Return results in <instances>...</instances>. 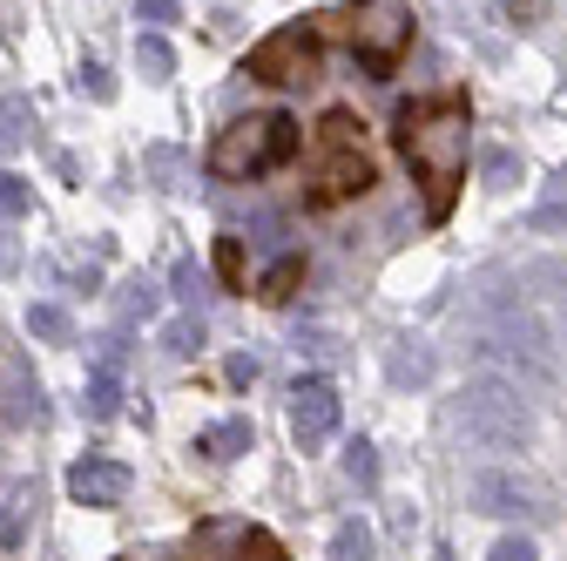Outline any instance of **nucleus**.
I'll list each match as a JSON object with an SVG mask.
<instances>
[{"label": "nucleus", "instance_id": "bb28decb", "mask_svg": "<svg viewBox=\"0 0 567 561\" xmlns=\"http://www.w3.org/2000/svg\"><path fill=\"white\" fill-rule=\"evenodd\" d=\"M501 14H507L514 28H534V21H540V0H501Z\"/></svg>", "mask_w": 567, "mask_h": 561}, {"label": "nucleus", "instance_id": "a878e982", "mask_svg": "<svg viewBox=\"0 0 567 561\" xmlns=\"http://www.w3.org/2000/svg\"><path fill=\"white\" fill-rule=\"evenodd\" d=\"M486 561H540V548L527 541V534H501V541H493V554Z\"/></svg>", "mask_w": 567, "mask_h": 561}, {"label": "nucleus", "instance_id": "20e7f679", "mask_svg": "<svg viewBox=\"0 0 567 561\" xmlns=\"http://www.w3.org/2000/svg\"><path fill=\"white\" fill-rule=\"evenodd\" d=\"M453 419H460V434H466L480 453H520V447L534 440V412H527L520 386H507V379H473V386L460 392Z\"/></svg>", "mask_w": 567, "mask_h": 561}, {"label": "nucleus", "instance_id": "5701e85b", "mask_svg": "<svg viewBox=\"0 0 567 561\" xmlns=\"http://www.w3.org/2000/svg\"><path fill=\"white\" fill-rule=\"evenodd\" d=\"M480 170H486V183H493V190H507V183L520 176V163H514V150H486V156H480Z\"/></svg>", "mask_w": 567, "mask_h": 561}, {"label": "nucleus", "instance_id": "c756f323", "mask_svg": "<svg viewBox=\"0 0 567 561\" xmlns=\"http://www.w3.org/2000/svg\"><path fill=\"white\" fill-rule=\"evenodd\" d=\"M203 292V271L196 264H176V298H196Z\"/></svg>", "mask_w": 567, "mask_h": 561}, {"label": "nucleus", "instance_id": "2eb2a0df", "mask_svg": "<svg viewBox=\"0 0 567 561\" xmlns=\"http://www.w3.org/2000/svg\"><path fill=\"white\" fill-rule=\"evenodd\" d=\"M305 285V257H277L270 271H264V285H257V298L264 305H284V298H291Z\"/></svg>", "mask_w": 567, "mask_h": 561}, {"label": "nucleus", "instance_id": "f8f14e48", "mask_svg": "<svg viewBox=\"0 0 567 561\" xmlns=\"http://www.w3.org/2000/svg\"><path fill=\"white\" fill-rule=\"evenodd\" d=\"M385 373H392V386H425V379H433V353H425L419 338H399L392 359H385Z\"/></svg>", "mask_w": 567, "mask_h": 561}, {"label": "nucleus", "instance_id": "4be33fe9", "mask_svg": "<svg viewBox=\"0 0 567 561\" xmlns=\"http://www.w3.org/2000/svg\"><path fill=\"white\" fill-rule=\"evenodd\" d=\"M28 203H34L28 196V176L8 170V176H0V217H28Z\"/></svg>", "mask_w": 567, "mask_h": 561}, {"label": "nucleus", "instance_id": "aec40b11", "mask_svg": "<svg viewBox=\"0 0 567 561\" xmlns=\"http://www.w3.org/2000/svg\"><path fill=\"white\" fill-rule=\"evenodd\" d=\"M163 345H169L176 359H189L196 345H203V318H169V325H163Z\"/></svg>", "mask_w": 567, "mask_h": 561}, {"label": "nucleus", "instance_id": "0eeeda50", "mask_svg": "<svg viewBox=\"0 0 567 561\" xmlns=\"http://www.w3.org/2000/svg\"><path fill=\"white\" fill-rule=\"evenodd\" d=\"M466 501H473L480 514H501V521H547V514H554V508H547V487L527 480L520 467H480L473 487H466Z\"/></svg>", "mask_w": 567, "mask_h": 561}, {"label": "nucleus", "instance_id": "473e14b6", "mask_svg": "<svg viewBox=\"0 0 567 561\" xmlns=\"http://www.w3.org/2000/svg\"><path fill=\"white\" fill-rule=\"evenodd\" d=\"M0 271H21V251H14V237H8V217H0Z\"/></svg>", "mask_w": 567, "mask_h": 561}, {"label": "nucleus", "instance_id": "f257e3e1", "mask_svg": "<svg viewBox=\"0 0 567 561\" xmlns=\"http://www.w3.org/2000/svg\"><path fill=\"white\" fill-rule=\"evenodd\" d=\"M392 143H399V156L412 163V176L425 190V217L446 224L453 196H460V176H466V150H473L466 95H419V102H405L399 122H392Z\"/></svg>", "mask_w": 567, "mask_h": 561}, {"label": "nucleus", "instance_id": "f03ea898", "mask_svg": "<svg viewBox=\"0 0 567 561\" xmlns=\"http://www.w3.org/2000/svg\"><path fill=\"white\" fill-rule=\"evenodd\" d=\"M298 156V122L284 109H264V115H237L217 143H209V176L224 183H257L270 170H284Z\"/></svg>", "mask_w": 567, "mask_h": 561}, {"label": "nucleus", "instance_id": "6ab92c4d", "mask_svg": "<svg viewBox=\"0 0 567 561\" xmlns=\"http://www.w3.org/2000/svg\"><path fill=\"white\" fill-rule=\"evenodd\" d=\"M163 312V298H156V285H150V277H135V285L122 292V318L135 325V318H156Z\"/></svg>", "mask_w": 567, "mask_h": 561}, {"label": "nucleus", "instance_id": "412c9836", "mask_svg": "<svg viewBox=\"0 0 567 561\" xmlns=\"http://www.w3.org/2000/svg\"><path fill=\"white\" fill-rule=\"evenodd\" d=\"M344 473L359 480V487L379 480V453H372V440H351V447H344Z\"/></svg>", "mask_w": 567, "mask_h": 561}, {"label": "nucleus", "instance_id": "1a4fd4ad", "mask_svg": "<svg viewBox=\"0 0 567 561\" xmlns=\"http://www.w3.org/2000/svg\"><path fill=\"white\" fill-rule=\"evenodd\" d=\"M189 561H284V548L264 528H203Z\"/></svg>", "mask_w": 567, "mask_h": 561}, {"label": "nucleus", "instance_id": "f3484780", "mask_svg": "<svg viewBox=\"0 0 567 561\" xmlns=\"http://www.w3.org/2000/svg\"><path fill=\"white\" fill-rule=\"evenodd\" d=\"M135 68H142V75H150V82H163L169 68H176L169 41H163V34H142V41H135Z\"/></svg>", "mask_w": 567, "mask_h": 561}, {"label": "nucleus", "instance_id": "b1692460", "mask_svg": "<svg viewBox=\"0 0 567 561\" xmlns=\"http://www.w3.org/2000/svg\"><path fill=\"white\" fill-rule=\"evenodd\" d=\"M21 528H28V487H21V494H14L8 508H0V541L14 548V541H21Z\"/></svg>", "mask_w": 567, "mask_h": 561}, {"label": "nucleus", "instance_id": "7c9ffc66", "mask_svg": "<svg viewBox=\"0 0 567 561\" xmlns=\"http://www.w3.org/2000/svg\"><path fill=\"white\" fill-rule=\"evenodd\" d=\"M82 89H89V95H95V102H109V95H115V89H109V75H102V68H95V61H89V68H82Z\"/></svg>", "mask_w": 567, "mask_h": 561}, {"label": "nucleus", "instance_id": "c85d7f7f", "mask_svg": "<svg viewBox=\"0 0 567 561\" xmlns=\"http://www.w3.org/2000/svg\"><path fill=\"white\" fill-rule=\"evenodd\" d=\"M224 379H230V386H250V379H257V359H250V353H237V359L224 366Z\"/></svg>", "mask_w": 567, "mask_h": 561}, {"label": "nucleus", "instance_id": "7ed1b4c3", "mask_svg": "<svg viewBox=\"0 0 567 561\" xmlns=\"http://www.w3.org/2000/svg\"><path fill=\"white\" fill-rule=\"evenodd\" d=\"M372 190V156H365V135H359V115L351 109H324L318 122V156H311V183H305V203H344Z\"/></svg>", "mask_w": 567, "mask_h": 561}, {"label": "nucleus", "instance_id": "cd10ccee", "mask_svg": "<svg viewBox=\"0 0 567 561\" xmlns=\"http://www.w3.org/2000/svg\"><path fill=\"white\" fill-rule=\"evenodd\" d=\"M142 21H150V28H163V21H176V0H142V8H135Z\"/></svg>", "mask_w": 567, "mask_h": 561}, {"label": "nucleus", "instance_id": "423d86ee", "mask_svg": "<svg viewBox=\"0 0 567 561\" xmlns=\"http://www.w3.org/2000/svg\"><path fill=\"white\" fill-rule=\"evenodd\" d=\"M318 54H324V34L311 21H291V28H277L270 41H257L244 54V75L250 82H311L318 75Z\"/></svg>", "mask_w": 567, "mask_h": 561}, {"label": "nucleus", "instance_id": "393cba45", "mask_svg": "<svg viewBox=\"0 0 567 561\" xmlns=\"http://www.w3.org/2000/svg\"><path fill=\"white\" fill-rule=\"evenodd\" d=\"M217 271H224V285H244V244L237 237H217Z\"/></svg>", "mask_w": 567, "mask_h": 561}, {"label": "nucleus", "instance_id": "4468645a", "mask_svg": "<svg viewBox=\"0 0 567 561\" xmlns=\"http://www.w3.org/2000/svg\"><path fill=\"white\" fill-rule=\"evenodd\" d=\"M196 453H209V460H237V453H250V419H224V427H209V434L196 440Z\"/></svg>", "mask_w": 567, "mask_h": 561}, {"label": "nucleus", "instance_id": "39448f33", "mask_svg": "<svg viewBox=\"0 0 567 561\" xmlns=\"http://www.w3.org/2000/svg\"><path fill=\"white\" fill-rule=\"evenodd\" d=\"M344 41H351V54H359L365 75L385 82L392 68L405 61V48H412V8H405V0H351Z\"/></svg>", "mask_w": 567, "mask_h": 561}, {"label": "nucleus", "instance_id": "6e6552de", "mask_svg": "<svg viewBox=\"0 0 567 561\" xmlns=\"http://www.w3.org/2000/svg\"><path fill=\"white\" fill-rule=\"evenodd\" d=\"M291 434H298L305 453H318L338 434V386L331 379H298V392H291Z\"/></svg>", "mask_w": 567, "mask_h": 561}, {"label": "nucleus", "instance_id": "ddd939ff", "mask_svg": "<svg viewBox=\"0 0 567 561\" xmlns=\"http://www.w3.org/2000/svg\"><path fill=\"white\" fill-rule=\"evenodd\" d=\"M28 129H34V102L28 95H0V156H14L28 143Z\"/></svg>", "mask_w": 567, "mask_h": 561}, {"label": "nucleus", "instance_id": "9b49d317", "mask_svg": "<svg viewBox=\"0 0 567 561\" xmlns=\"http://www.w3.org/2000/svg\"><path fill=\"white\" fill-rule=\"evenodd\" d=\"M89 412L95 419H115L122 412V345H109L102 366L89 373Z\"/></svg>", "mask_w": 567, "mask_h": 561}, {"label": "nucleus", "instance_id": "9d476101", "mask_svg": "<svg viewBox=\"0 0 567 561\" xmlns=\"http://www.w3.org/2000/svg\"><path fill=\"white\" fill-rule=\"evenodd\" d=\"M68 494H75L82 508H122V494H128V467L89 453V460L68 467Z\"/></svg>", "mask_w": 567, "mask_h": 561}, {"label": "nucleus", "instance_id": "dca6fc26", "mask_svg": "<svg viewBox=\"0 0 567 561\" xmlns=\"http://www.w3.org/2000/svg\"><path fill=\"white\" fill-rule=\"evenodd\" d=\"M331 561H372V528H365V521H338Z\"/></svg>", "mask_w": 567, "mask_h": 561}, {"label": "nucleus", "instance_id": "72a5a7b5", "mask_svg": "<svg viewBox=\"0 0 567 561\" xmlns=\"http://www.w3.org/2000/svg\"><path fill=\"white\" fill-rule=\"evenodd\" d=\"M554 196H560V203H567V170H560V176H554Z\"/></svg>", "mask_w": 567, "mask_h": 561}, {"label": "nucleus", "instance_id": "a211bd4d", "mask_svg": "<svg viewBox=\"0 0 567 561\" xmlns=\"http://www.w3.org/2000/svg\"><path fill=\"white\" fill-rule=\"evenodd\" d=\"M28 332H34V338H54V345H61L68 332H75V318H68L61 305H28Z\"/></svg>", "mask_w": 567, "mask_h": 561}, {"label": "nucleus", "instance_id": "2f4dec72", "mask_svg": "<svg viewBox=\"0 0 567 561\" xmlns=\"http://www.w3.org/2000/svg\"><path fill=\"white\" fill-rule=\"evenodd\" d=\"M150 170H156V176H163V183H169V176H176V170H183V156H176V150H150Z\"/></svg>", "mask_w": 567, "mask_h": 561}]
</instances>
